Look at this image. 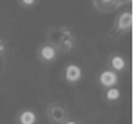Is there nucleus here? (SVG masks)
I'll return each instance as SVG.
<instances>
[{
  "label": "nucleus",
  "mask_w": 134,
  "mask_h": 124,
  "mask_svg": "<svg viewBox=\"0 0 134 124\" xmlns=\"http://www.w3.org/2000/svg\"><path fill=\"white\" fill-rule=\"evenodd\" d=\"M17 124H37L39 122V114L32 109V107H24L20 109L15 116Z\"/></svg>",
  "instance_id": "1a4fd4ad"
},
{
  "label": "nucleus",
  "mask_w": 134,
  "mask_h": 124,
  "mask_svg": "<svg viewBox=\"0 0 134 124\" xmlns=\"http://www.w3.org/2000/svg\"><path fill=\"white\" fill-rule=\"evenodd\" d=\"M117 84H119V74H116L111 69L106 67L97 74V86L102 91H106L109 87H116Z\"/></svg>",
  "instance_id": "0eeeda50"
},
{
  "label": "nucleus",
  "mask_w": 134,
  "mask_h": 124,
  "mask_svg": "<svg viewBox=\"0 0 134 124\" xmlns=\"http://www.w3.org/2000/svg\"><path fill=\"white\" fill-rule=\"evenodd\" d=\"M121 97H122V91H121L119 86H116V87H109L104 91V99H106V102H117L121 101Z\"/></svg>",
  "instance_id": "9d476101"
},
{
  "label": "nucleus",
  "mask_w": 134,
  "mask_h": 124,
  "mask_svg": "<svg viewBox=\"0 0 134 124\" xmlns=\"http://www.w3.org/2000/svg\"><path fill=\"white\" fill-rule=\"evenodd\" d=\"M47 42L52 45H55V49L59 54H69L77 47V37L72 32L70 27L65 25H57V27H50L47 32Z\"/></svg>",
  "instance_id": "f257e3e1"
},
{
  "label": "nucleus",
  "mask_w": 134,
  "mask_h": 124,
  "mask_svg": "<svg viewBox=\"0 0 134 124\" xmlns=\"http://www.w3.org/2000/svg\"><path fill=\"white\" fill-rule=\"evenodd\" d=\"M84 77V71L82 67L79 64H75V62H70V64H67L64 67V72H62V79H64L65 84L69 86H77L79 82L82 81Z\"/></svg>",
  "instance_id": "39448f33"
},
{
  "label": "nucleus",
  "mask_w": 134,
  "mask_h": 124,
  "mask_svg": "<svg viewBox=\"0 0 134 124\" xmlns=\"http://www.w3.org/2000/svg\"><path fill=\"white\" fill-rule=\"evenodd\" d=\"M64 124H82L81 121H77V119H72V117H69L67 121L64 122Z\"/></svg>",
  "instance_id": "f8f14e48"
},
{
  "label": "nucleus",
  "mask_w": 134,
  "mask_h": 124,
  "mask_svg": "<svg viewBox=\"0 0 134 124\" xmlns=\"http://www.w3.org/2000/svg\"><path fill=\"white\" fill-rule=\"evenodd\" d=\"M45 117L50 124H64L70 117L69 106L60 101H52L45 106Z\"/></svg>",
  "instance_id": "f03ea898"
},
{
  "label": "nucleus",
  "mask_w": 134,
  "mask_h": 124,
  "mask_svg": "<svg viewBox=\"0 0 134 124\" xmlns=\"http://www.w3.org/2000/svg\"><path fill=\"white\" fill-rule=\"evenodd\" d=\"M35 55L40 64H54L59 59V50L55 49V45H52L50 42H44L37 47Z\"/></svg>",
  "instance_id": "20e7f679"
},
{
  "label": "nucleus",
  "mask_w": 134,
  "mask_h": 124,
  "mask_svg": "<svg viewBox=\"0 0 134 124\" xmlns=\"http://www.w3.org/2000/svg\"><path fill=\"white\" fill-rule=\"evenodd\" d=\"M127 59L122 55V54H111L107 59V69H111V71H114L116 74H124L127 72Z\"/></svg>",
  "instance_id": "6e6552de"
},
{
  "label": "nucleus",
  "mask_w": 134,
  "mask_h": 124,
  "mask_svg": "<svg viewBox=\"0 0 134 124\" xmlns=\"http://www.w3.org/2000/svg\"><path fill=\"white\" fill-rule=\"evenodd\" d=\"M132 0H92V7L99 14H111L122 5H129Z\"/></svg>",
  "instance_id": "423d86ee"
},
{
  "label": "nucleus",
  "mask_w": 134,
  "mask_h": 124,
  "mask_svg": "<svg viewBox=\"0 0 134 124\" xmlns=\"http://www.w3.org/2000/svg\"><path fill=\"white\" fill-rule=\"evenodd\" d=\"M114 32L117 35H124V34H129L132 29V12L131 10H122L117 14V17L114 19Z\"/></svg>",
  "instance_id": "7ed1b4c3"
},
{
  "label": "nucleus",
  "mask_w": 134,
  "mask_h": 124,
  "mask_svg": "<svg viewBox=\"0 0 134 124\" xmlns=\"http://www.w3.org/2000/svg\"><path fill=\"white\" fill-rule=\"evenodd\" d=\"M3 52H5V42H3V40L0 39V55H2Z\"/></svg>",
  "instance_id": "ddd939ff"
},
{
  "label": "nucleus",
  "mask_w": 134,
  "mask_h": 124,
  "mask_svg": "<svg viewBox=\"0 0 134 124\" xmlns=\"http://www.w3.org/2000/svg\"><path fill=\"white\" fill-rule=\"evenodd\" d=\"M37 2H39V0H19V3L24 9H34V7L37 5Z\"/></svg>",
  "instance_id": "9b49d317"
}]
</instances>
